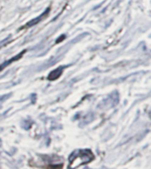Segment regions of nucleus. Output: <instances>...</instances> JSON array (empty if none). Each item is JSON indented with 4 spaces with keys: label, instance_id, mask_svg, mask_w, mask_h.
I'll list each match as a JSON object with an SVG mask.
<instances>
[{
    "label": "nucleus",
    "instance_id": "nucleus-1",
    "mask_svg": "<svg viewBox=\"0 0 151 169\" xmlns=\"http://www.w3.org/2000/svg\"><path fill=\"white\" fill-rule=\"evenodd\" d=\"M94 158V155L90 150H77L75 151L70 157V162H73L76 159H79V162L77 165L87 164L91 162Z\"/></svg>",
    "mask_w": 151,
    "mask_h": 169
},
{
    "label": "nucleus",
    "instance_id": "nucleus-4",
    "mask_svg": "<svg viewBox=\"0 0 151 169\" xmlns=\"http://www.w3.org/2000/svg\"><path fill=\"white\" fill-rule=\"evenodd\" d=\"M48 12H49V8H48V9H47L46 11L45 12H43V13H42L41 15H39V16H38L37 18H36V19H34V20H32L31 22H29L28 23V25H27V26H29V27H32V26L36 25V23L39 22H40V21L42 20V18H43V17H44V16H45V15H46V13H48Z\"/></svg>",
    "mask_w": 151,
    "mask_h": 169
},
{
    "label": "nucleus",
    "instance_id": "nucleus-2",
    "mask_svg": "<svg viewBox=\"0 0 151 169\" xmlns=\"http://www.w3.org/2000/svg\"><path fill=\"white\" fill-rule=\"evenodd\" d=\"M63 67H60V68H56V69H54L53 72H51L50 74H49V75H48V80H50V81H53V80H56L58 79L59 77L61 75V74H62V70H63Z\"/></svg>",
    "mask_w": 151,
    "mask_h": 169
},
{
    "label": "nucleus",
    "instance_id": "nucleus-3",
    "mask_svg": "<svg viewBox=\"0 0 151 169\" xmlns=\"http://www.w3.org/2000/svg\"><path fill=\"white\" fill-rule=\"evenodd\" d=\"M26 52V51H23L22 52H21V53H19L17 56H15V57H13L12 58H11L10 60H8V61H6V62H5L1 67H0V70H2V69H4L5 68H6L7 66H9L12 62H13V61H16V60H18V59H20L22 57V55H23L24 53Z\"/></svg>",
    "mask_w": 151,
    "mask_h": 169
}]
</instances>
